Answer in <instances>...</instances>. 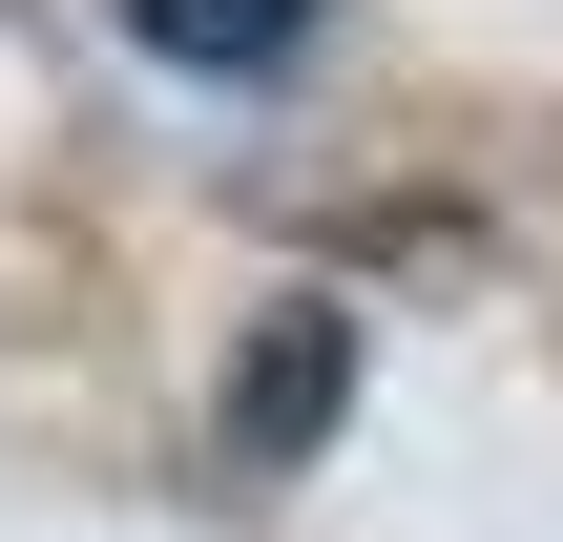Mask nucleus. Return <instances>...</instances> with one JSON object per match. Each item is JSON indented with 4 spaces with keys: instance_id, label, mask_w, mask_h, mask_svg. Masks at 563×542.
I'll return each instance as SVG.
<instances>
[{
    "instance_id": "nucleus-1",
    "label": "nucleus",
    "mask_w": 563,
    "mask_h": 542,
    "mask_svg": "<svg viewBox=\"0 0 563 542\" xmlns=\"http://www.w3.org/2000/svg\"><path fill=\"white\" fill-rule=\"evenodd\" d=\"M334 397H355V313H272L251 334V376H230V460H292V439H334Z\"/></svg>"
},
{
    "instance_id": "nucleus-2",
    "label": "nucleus",
    "mask_w": 563,
    "mask_h": 542,
    "mask_svg": "<svg viewBox=\"0 0 563 542\" xmlns=\"http://www.w3.org/2000/svg\"><path fill=\"white\" fill-rule=\"evenodd\" d=\"M104 21H125L146 63H188V84H272V63H292L334 0H104Z\"/></svg>"
}]
</instances>
